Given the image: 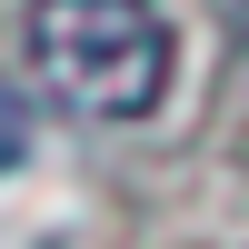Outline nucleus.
Wrapping results in <instances>:
<instances>
[{"label":"nucleus","instance_id":"obj_1","mask_svg":"<svg viewBox=\"0 0 249 249\" xmlns=\"http://www.w3.org/2000/svg\"><path fill=\"white\" fill-rule=\"evenodd\" d=\"M179 40L150 0H30V80L70 120L130 130L170 100Z\"/></svg>","mask_w":249,"mask_h":249},{"label":"nucleus","instance_id":"obj_2","mask_svg":"<svg viewBox=\"0 0 249 249\" xmlns=\"http://www.w3.org/2000/svg\"><path fill=\"white\" fill-rule=\"evenodd\" d=\"M20 150H30V100L0 80V170H20Z\"/></svg>","mask_w":249,"mask_h":249}]
</instances>
